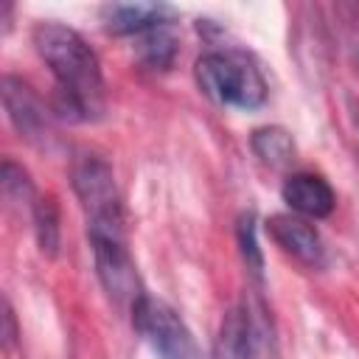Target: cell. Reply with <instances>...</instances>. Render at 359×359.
Listing matches in <instances>:
<instances>
[{"label": "cell", "mask_w": 359, "mask_h": 359, "mask_svg": "<svg viewBox=\"0 0 359 359\" xmlns=\"http://www.w3.org/2000/svg\"><path fill=\"white\" fill-rule=\"evenodd\" d=\"M266 233L272 236V241L289 252L292 258L309 264V266H320L323 258H325V250H323V238L320 233L300 216H292V213H278V216H269L266 222Z\"/></svg>", "instance_id": "cell-8"}, {"label": "cell", "mask_w": 359, "mask_h": 359, "mask_svg": "<svg viewBox=\"0 0 359 359\" xmlns=\"http://www.w3.org/2000/svg\"><path fill=\"white\" fill-rule=\"evenodd\" d=\"M132 325L160 359H202L191 328L163 300L140 294L132 306Z\"/></svg>", "instance_id": "cell-4"}, {"label": "cell", "mask_w": 359, "mask_h": 359, "mask_svg": "<svg viewBox=\"0 0 359 359\" xmlns=\"http://www.w3.org/2000/svg\"><path fill=\"white\" fill-rule=\"evenodd\" d=\"M252 151L272 168H283L294 157V140L283 126H261L250 137Z\"/></svg>", "instance_id": "cell-11"}, {"label": "cell", "mask_w": 359, "mask_h": 359, "mask_svg": "<svg viewBox=\"0 0 359 359\" xmlns=\"http://www.w3.org/2000/svg\"><path fill=\"white\" fill-rule=\"evenodd\" d=\"M177 50H180V42L174 36V31L168 25H160L149 34H140V62L151 70H165L171 67V62L177 59Z\"/></svg>", "instance_id": "cell-13"}, {"label": "cell", "mask_w": 359, "mask_h": 359, "mask_svg": "<svg viewBox=\"0 0 359 359\" xmlns=\"http://www.w3.org/2000/svg\"><path fill=\"white\" fill-rule=\"evenodd\" d=\"M264 342V325L258 314L241 303L230 309L222 320L216 337V359H255Z\"/></svg>", "instance_id": "cell-7"}, {"label": "cell", "mask_w": 359, "mask_h": 359, "mask_svg": "<svg viewBox=\"0 0 359 359\" xmlns=\"http://www.w3.org/2000/svg\"><path fill=\"white\" fill-rule=\"evenodd\" d=\"M90 244H93V255H95V272H98V280L107 289V294L115 303L135 306V300L146 292L140 289V278H137V269L126 250L123 236L90 233Z\"/></svg>", "instance_id": "cell-5"}, {"label": "cell", "mask_w": 359, "mask_h": 359, "mask_svg": "<svg viewBox=\"0 0 359 359\" xmlns=\"http://www.w3.org/2000/svg\"><path fill=\"white\" fill-rule=\"evenodd\" d=\"M194 73L202 93L216 104L255 109L266 101V81L261 70L241 53H205L196 59Z\"/></svg>", "instance_id": "cell-2"}, {"label": "cell", "mask_w": 359, "mask_h": 359, "mask_svg": "<svg viewBox=\"0 0 359 359\" xmlns=\"http://www.w3.org/2000/svg\"><path fill=\"white\" fill-rule=\"evenodd\" d=\"M31 219H34V233H36V244H39L42 255L53 258L59 252V244H62L56 199L53 196H39L36 205L31 208Z\"/></svg>", "instance_id": "cell-12"}, {"label": "cell", "mask_w": 359, "mask_h": 359, "mask_svg": "<svg viewBox=\"0 0 359 359\" xmlns=\"http://www.w3.org/2000/svg\"><path fill=\"white\" fill-rule=\"evenodd\" d=\"M34 45L56 79L53 118L73 123L98 118L104 109L101 62L87 39L79 31L48 20L34 28Z\"/></svg>", "instance_id": "cell-1"}, {"label": "cell", "mask_w": 359, "mask_h": 359, "mask_svg": "<svg viewBox=\"0 0 359 359\" xmlns=\"http://www.w3.org/2000/svg\"><path fill=\"white\" fill-rule=\"evenodd\" d=\"M3 348L8 351L11 345H14V339H17V323H14V311H11V306H8V300H3Z\"/></svg>", "instance_id": "cell-16"}, {"label": "cell", "mask_w": 359, "mask_h": 359, "mask_svg": "<svg viewBox=\"0 0 359 359\" xmlns=\"http://www.w3.org/2000/svg\"><path fill=\"white\" fill-rule=\"evenodd\" d=\"M0 185H3V196H6V202H11V205H20V208H22V202H25L28 208H34L36 199H39V196H34V185H31L25 168L17 165L14 160H3V168H0Z\"/></svg>", "instance_id": "cell-14"}, {"label": "cell", "mask_w": 359, "mask_h": 359, "mask_svg": "<svg viewBox=\"0 0 359 359\" xmlns=\"http://www.w3.org/2000/svg\"><path fill=\"white\" fill-rule=\"evenodd\" d=\"M280 194H283V202L294 213L309 216V219H325L337 205L334 188L320 174H309V171L286 177Z\"/></svg>", "instance_id": "cell-9"}, {"label": "cell", "mask_w": 359, "mask_h": 359, "mask_svg": "<svg viewBox=\"0 0 359 359\" xmlns=\"http://www.w3.org/2000/svg\"><path fill=\"white\" fill-rule=\"evenodd\" d=\"M174 8L165 3H109L101 8V20L112 34H149L160 25H171Z\"/></svg>", "instance_id": "cell-10"}, {"label": "cell", "mask_w": 359, "mask_h": 359, "mask_svg": "<svg viewBox=\"0 0 359 359\" xmlns=\"http://www.w3.org/2000/svg\"><path fill=\"white\" fill-rule=\"evenodd\" d=\"M236 238H238V250H241V258L247 264V269L261 278V269H264V255H261V247L255 241V216L252 213H244L238 219V227H236Z\"/></svg>", "instance_id": "cell-15"}, {"label": "cell", "mask_w": 359, "mask_h": 359, "mask_svg": "<svg viewBox=\"0 0 359 359\" xmlns=\"http://www.w3.org/2000/svg\"><path fill=\"white\" fill-rule=\"evenodd\" d=\"M70 182L87 213V233L123 236V208L112 165L98 154H81L70 168Z\"/></svg>", "instance_id": "cell-3"}, {"label": "cell", "mask_w": 359, "mask_h": 359, "mask_svg": "<svg viewBox=\"0 0 359 359\" xmlns=\"http://www.w3.org/2000/svg\"><path fill=\"white\" fill-rule=\"evenodd\" d=\"M3 104L8 112V121L14 123V129L34 146H48V140L53 137L50 132V118L53 112L45 109V104L39 101V95L14 76L3 79Z\"/></svg>", "instance_id": "cell-6"}]
</instances>
